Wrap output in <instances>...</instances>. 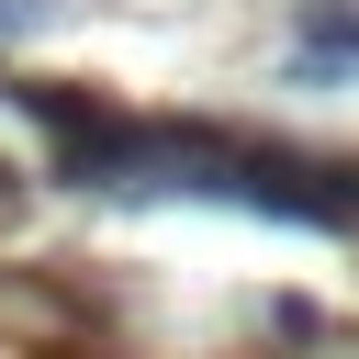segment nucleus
I'll return each mask as SVG.
<instances>
[{
  "instance_id": "obj_1",
  "label": "nucleus",
  "mask_w": 359,
  "mask_h": 359,
  "mask_svg": "<svg viewBox=\"0 0 359 359\" xmlns=\"http://www.w3.org/2000/svg\"><path fill=\"white\" fill-rule=\"evenodd\" d=\"M292 34H303V56H337V67H359V11H337V0L314 11V0H303V22H292Z\"/></svg>"
},
{
  "instance_id": "obj_2",
  "label": "nucleus",
  "mask_w": 359,
  "mask_h": 359,
  "mask_svg": "<svg viewBox=\"0 0 359 359\" xmlns=\"http://www.w3.org/2000/svg\"><path fill=\"white\" fill-rule=\"evenodd\" d=\"M0 202H11V168H0Z\"/></svg>"
}]
</instances>
